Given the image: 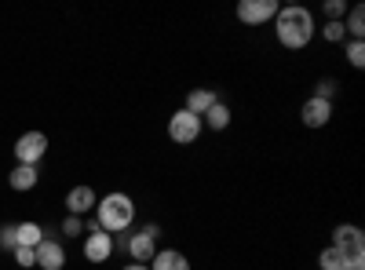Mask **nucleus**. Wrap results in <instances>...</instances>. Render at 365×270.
Returning a JSON list of instances; mask_svg holds the SVG:
<instances>
[{
	"label": "nucleus",
	"mask_w": 365,
	"mask_h": 270,
	"mask_svg": "<svg viewBox=\"0 0 365 270\" xmlns=\"http://www.w3.org/2000/svg\"><path fill=\"white\" fill-rule=\"evenodd\" d=\"M274 37H278L282 48L289 51H303L314 41V15L299 4H289L274 15Z\"/></svg>",
	"instance_id": "1"
},
{
	"label": "nucleus",
	"mask_w": 365,
	"mask_h": 270,
	"mask_svg": "<svg viewBox=\"0 0 365 270\" xmlns=\"http://www.w3.org/2000/svg\"><path fill=\"white\" fill-rule=\"evenodd\" d=\"M96 223L106 230V234H120L135 223V201L128 194H106L99 197L96 204Z\"/></svg>",
	"instance_id": "2"
},
{
	"label": "nucleus",
	"mask_w": 365,
	"mask_h": 270,
	"mask_svg": "<svg viewBox=\"0 0 365 270\" xmlns=\"http://www.w3.org/2000/svg\"><path fill=\"white\" fill-rule=\"evenodd\" d=\"M332 249H340L351 263V270H365V234L354 223H340L332 230Z\"/></svg>",
	"instance_id": "3"
},
{
	"label": "nucleus",
	"mask_w": 365,
	"mask_h": 270,
	"mask_svg": "<svg viewBox=\"0 0 365 270\" xmlns=\"http://www.w3.org/2000/svg\"><path fill=\"white\" fill-rule=\"evenodd\" d=\"M201 132H205L201 117H194V113H187V110H175V113L168 117V139H172V142H179V146L197 142V139H201Z\"/></svg>",
	"instance_id": "4"
},
{
	"label": "nucleus",
	"mask_w": 365,
	"mask_h": 270,
	"mask_svg": "<svg viewBox=\"0 0 365 270\" xmlns=\"http://www.w3.org/2000/svg\"><path fill=\"white\" fill-rule=\"evenodd\" d=\"M113 252V234H106L96 219L88 223V237H84V259L88 263H106Z\"/></svg>",
	"instance_id": "5"
},
{
	"label": "nucleus",
	"mask_w": 365,
	"mask_h": 270,
	"mask_svg": "<svg viewBox=\"0 0 365 270\" xmlns=\"http://www.w3.org/2000/svg\"><path fill=\"white\" fill-rule=\"evenodd\" d=\"M44 154H48V135L44 132H22L15 139V161L19 165H34L37 168V161Z\"/></svg>",
	"instance_id": "6"
},
{
	"label": "nucleus",
	"mask_w": 365,
	"mask_h": 270,
	"mask_svg": "<svg viewBox=\"0 0 365 270\" xmlns=\"http://www.w3.org/2000/svg\"><path fill=\"white\" fill-rule=\"evenodd\" d=\"M282 11L278 0H241L237 4V19L245 26H263V22H274V15Z\"/></svg>",
	"instance_id": "7"
},
{
	"label": "nucleus",
	"mask_w": 365,
	"mask_h": 270,
	"mask_svg": "<svg viewBox=\"0 0 365 270\" xmlns=\"http://www.w3.org/2000/svg\"><path fill=\"white\" fill-rule=\"evenodd\" d=\"M329 117H332V103H329V99L311 95L307 103L299 106V121L307 125V128H325V125H329Z\"/></svg>",
	"instance_id": "8"
},
{
	"label": "nucleus",
	"mask_w": 365,
	"mask_h": 270,
	"mask_svg": "<svg viewBox=\"0 0 365 270\" xmlns=\"http://www.w3.org/2000/svg\"><path fill=\"white\" fill-rule=\"evenodd\" d=\"M96 204H99V197H96V190L91 187H73L70 194H66V216H88V212H96Z\"/></svg>",
	"instance_id": "9"
},
{
	"label": "nucleus",
	"mask_w": 365,
	"mask_h": 270,
	"mask_svg": "<svg viewBox=\"0 0 365 270\" xmlns=\"http://www.w3.org/2000/svg\"><path fill=\"white\" fill-rule=\"evenodd\" d=\"M34 256H37V266L41 270H63L66 266V249L58 245V242H51V237H44V242L34 249Z\"/></svg>",
	"instance_id": "10"
},
{
	"label": "nucleus",
	"mask_w": 365,
	"mask_h": 270,
	"mask_svg": "<svg viewBox=\"0 0 365 270\" xmlns=\"http://www.w3.org/2000/svg\"><path fill=\"white\" fill-rule=\"evenodd\" d=\"M125 249H128L132 263H150V259L158 256V242H154V237H150V234H143V230L128 237V242H125Z\"/></svg>",
	"instance_id": "11"
},
{
	"label": "nucleus",
	"mask_w": 365,
	"mask_h": 270,
	"mask_svg": "<svg viewBox=\"0 0 365 270\" xmlns=\"http://www.w3.org/2000/svg\"><path fill=\"white\" fill-rule=\"evenodd\" d=\"M220 95H216V88H194V92H187V103H182V110L194 113V117H205L208 106H216Z\"/></svg>",
	"instance_id": "12"
},
{
	"label": "nucleus",
	"mask_w": 365,
	"mask_h": 270,
	"mask_svg": "<svg viewBox=\"0 0 365 270\" xmlns=\"http://www.w3.org/2000/svg\"><path fill=\"white\" fill-rule=\"evenodd\" d=\"M37 183H41V172H37L34 165H15V168H11V175H8V187H11V190H19V194L34 190Z\"/></svg>",
	"instance_id": "13"
},
{
	"label": "nucleus",
	"mask_w": 365,
	"mask_h": 270,
	"mask_svg": "<svg viewBox=\"0 0 365 270\" xmlns=\"http://www.w3.org/2000/svg\"><path fill=\"white\" fill-rule=\"evenodd\" d=\"M150 270H190V259L175 249H158V256L150 259Z\"/></svg>",
	"instance_id": "14"
},
{
	"label": "nucleus",
	"mask_w": 365,
	"mask_h": 270,
	"mask_svg": "<svg viewBox=\"0 0 365 270\" xmlns=\"http://www.w3.org/2000/svg\"><path fill=\"white\" fill-rule=\"evenodd\" d=\"M44 242V230H41V223H34V219H26V223H15V249L22 245V249H37Z\"/></svg>",
	"instance_id": "15"
},
{
	"label": "nucleus",
	"mask_w": 365,
	"mask_h": 270,
	"mask_svg": "<svg viewBox=\"0 0 365 270\" xmlns=\"http://www.w3.org/2000/svg\"><path fill=\"white\" fill-rule=\"evenodd\" d=\"M201 125L212 128V132H227V128H230V106H227L223 99H220L216 106H208L205 117H201Z\"/></svg>",
	"instance_id": "16"
},
{
	"label": "nucleus",
	"mask_w": 365,
	"mask_h": 270,
	"mask_svg": "<svg viewBox=\"0 0 365 270\" xmlns=\"http://www.w3.org/2000/svg\"><path fill=\"white\" fill-rule=\"evenodd\" d=\"M344 33H347L351 41H365V8H361V4L347 8V15H344Z\"/></svg>",
	"instance_id": "17"
},
{
	"label": "nucleus",
	"mask_w": 365,
	"mask_h": 270,
	"mask_svg": "<svg viewBox=\"0 0 365 270\" xmlns=\"http://www.w3.org/2000/svg\"><path fill=\"white\" fill-rule=\"evenodd\" d=\"M318 266L322 270H351V263H347V256L340 252V249H322V256H318Z\"/></svg>",
	"instance_id": "18"
},
{
	"label": "nucleus",
	"mask_w": 365,
	"mask_h": 270,
	"mask_svg": "<svg viewBox=\"0 0 365 270\" xmlns=\"http://www.w3.org/2000/svg\"><path fill=\"white\" fill-rule=\"evenodd\" d=\"M347 0H325L322 4V15H325V22H344V15H347Z\"/></svg>",
	"instance_id": "19"
},
{
	"label": "nucleus",
	"mask_w": 365,
	"mask_h": 270,
	"mask_svg": "<svg viewBox=\"0 0 365 270\" xmlns=\"http://www.w3.org/2000/svg\"><path fill=\"white\" fill-rule=\"evenodd\" d=\"M347 63H351L354 70L365 66V41H347Z\"/></svg>",
	"instance_id": "20"
},
{
	"label": "nucleus",
	"mask_w": 365,
	"mask_h": 270,
	"mask_svg": "<svg viewBox=\"0 0 365 270\" xmlns=\"http://www.w3.org/2000/svg\"><path fill=\"white\" fill-rule=\"evenodd\" d=\"M322 37H325L329 44H344V41H347L344 22H325V26H322Z\"/></svg>",
	"instance_id": "21"
},
{
	"label": "nucleus",
	"mask_w": 365,
	"mask_h": 270,
	"mask_svg": "<svg viewBox=\"0 0 365 270\" xmlns=\"http://www.w3.org/2000/svg\"><path fill=\"white\" fill-rule=\"evenodd\" d=\"M11 256H15V263H19L22 270H29V266H37V256H34V249H22V245H19V249H15Z\"/></svg>",
	"instance_id": "22"
},
{
	"label": "nucleus",
	"mask_w": 365,
	"mask_h": 270,
	"mask_svg": "<svg viewBox=\"0 0 365 270\" xmlns=\"http://www.w3.org/2000/svg\"><path fill=\"white\" fill-rule=\"evenodd\" d=\"M63 234L81 237V234H84V219H81V216H66V219H63Z\"/></svg>",
	"instance_id": "23"
},
{
	"label": "nucleus",
	"mask_w": 365,
	"mask_h": 270,
	"mask_svg": "<svg viewBox=\"0 0 365 270\" xmlns=\"http://www.w3.org/2000/svg\"><path fill=\"white\" fill-rule=\"evenodd\" d=\"M336 88H340L336 81H332V77H325V81H318V92H314V95H318V99H329V103H332V95H336Z\"/></svg>",
	"instance_id": "24"
},
{
	"label": "nucleus",
	"mask_w": 365,
	"mask_h": 270,
	"mask_svg": "<svg viewBox=\"0 0 365 270\" xmlns=\"http://www.w3.org/2000/svg\"><path fill=\"white\" fill-rule=\"evenodd\" d=\"M0 249L15 252V223L11 227H0Z\"/></svg>",
	"instance_id": "25"
},
{
	"label": "nucleus",
	"mask_w": 365,
	"mask_h": 270,
	"mask_svg": "<svg viewBox=\"0 0 365 270\" xmlns=\"http://www.w3.org/2000/svg\"><path fill=\"white\" fill-rule=\"evenodd\" d=\"M143 234H150V237L158 242V237H161V227H158V223H146V227H143Z\"/></svg>",
	"instance_id": "26"
},
{
	"label": "nucleus",
	"mask_w": 365,
	"mask_h": 270,
	"mask_svg": "<svg viewBox=\"0 0 365 270\" xmlns=\"http://www.w3.org/2000/svg\"><path fill=\"white\" fill-rule=\"evenodd\" d=\"M120 270H150V263H125Z\"/></svg>",
	"instance_id": "27"
}]
</instances>
